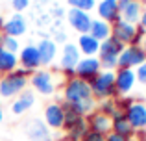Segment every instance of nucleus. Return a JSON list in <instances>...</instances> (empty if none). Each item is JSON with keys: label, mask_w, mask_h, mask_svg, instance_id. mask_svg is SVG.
Wrapping results in <instances>:
<instances>
[{"label": "nucleus", "mask_w": 146, "mask_h": 141, "mask_svg": "<svg viewBox=\"0 0 146 141\" xmlns=\"http://www.w3.org/2000/svg\"><path fill=\"white\" fill-rule=\"evenodd\" d=\"M124 50V45L120 41H117L115 37H109V39L102 41L98 52H100V63L106 69H113L117 67V59L120 56V52Z\"/></svg>", "instance_id": "nucleus-1"}, {"label": "nucleus", "mask_w": 146, "mask_h": 141, "mask_svg": "<svg viewBox=\"0 0 146 141\" xmlns=\"http://www.w3.org/2000/svg\"><path fill=\"white\" fill-rule=\"evenodd\" d=\"M93 95L91 91V86L82 78H74L67 84V89H65V98L68 100V104H76V102H83L89 100Z\"/></svg>", "instance_id": "nucleus-2"}, {"label": "nucleus", "mask_w": 146, "mask_h": 141, "mask_svg": "<svg viewBox=\"0 0 146 141\" xmlns=\"http://www.w3.org/2000/svg\"><path fill=\"white\" fill-rule=\"evenodd\" d=\"M89 86L96 97H109L115 91V74L113 72H102L96 78H93Z\"/></svg>", "instance_id": "nucleus-3"}, {"label": "nucleus", "mask_w": 146, "mask_h": 141, "mask_svg": "<svg viewBox=\"0 0 146 141\" xmlns=\"http://www.w3.org/2000/svg\"><path fill=\"white\" fill-rule=\"evenodd\" d=\"M24 86H26L24 72H13V74H9L7 78H4L2 82H0V95H2V97L17 95Z\"/></svg>", "instance_id": "nucleus-4"}, {"label": "nucleus", "mask_w": 146, "mask_h": 141, "mask_svg": "<svg viewBox=\"0 0 146 141\" xmlns=\"http://www.w3.org/2000/svg\"><path fill=\"white\" fill-rule=\"evenodd\" d=\"M124 117L131 128H146V106L141 102H135L129 106Z\"/></svg>", "instance_id": "nucleus-5"}, {"label": "nucleus", "mask_w": 146, "mask_h": 141, "mask_svg": "<svg viewBox=\"0 0 146 141\" xmlns=\"http://www.w3.org/2000/svg\"><path fill=\"white\" fill-rule=\"evenodd\" d=\"M68 21H70L72 28L78 30V32L83 33H89L91 32V24H93V19L89 17L87 11H80V9H70L68 11Z\"/></svg>", "instance_id": "nucleus-6"}, {"label": "nucleus", "mask_w": 146, "mask_h": 141, "mask_svg": "<svg viewBox=\"0 0 146 141\" xmlns=\"http://www.w3.org/2000/svg\"><path fill=\"white\" fill-rule=\"evenodd\" d=\"M113 33H115V39L120 41L122 45L124 43H131V41L135 39V35H137L135 26L129 24V22H126V21H117L115 22Z\"/></svg>", "instance_id": "nucleus-7"}, {"label": "nucleus", "mask_w": 146, "mask_h": 141, "mask_svg": "<svg viewBox=\"0 0 146 141\" xmlns=\"http://www.w3.org/2000/svg\"><path fill=\"white\" fill-rule=\"evenodd\" d=\"M115 86L120 93H128L131 91V87L135 86V72L131 69H120L115 78Z\"/></svg>", "instance_id": "nucleus-8"}, {"label": "nucleus", "mask_w": 146, "mask_h": 141, "mask_svg": "<svg viewBox=\"0 0 146 141\" xmlns=\"http://www.w3.org/2000/svg\"><path fill=\"white\" fill-rule=\"evenodd\" d=\"M80 63V52L76 45H65L63 50V59H61V67L67 71H74V67Z\"/></svg>", "instance_id": "nucleus-9"}, {"label": "nucleus", "mask_w": 146, "mask_h": 141, "mask_svg": "<svg viewBox=\"0 0 146 141\" xmlns=\"http://www.w3.org/2000/svg\"><path fill=\"white\" fill-rule=\"evenodd\" d=\"M44 117H46V123L48 126L52 128H61L63 126V121H65V110L57 104H50L44 112Z\"/></svg>", "instance_id": "nucleus-10"}, {"label": "nucleus", "mask_w": 146, "mask_h": 141, "mask_svg": "<svg viewBox=\"0 0 146 141\" xmlns=\"http://www.w3.org/2000/svg\"><path fill=\"white\" fill-rule=\"evenodd\" d=\"M32 84H33V87H35L37 91H41L43 95H50V93L54 91L52 76H50V72H46V71H41V72H37V74L33 76Z\"/></svg>", "instance_id": "nucleus-11"}, {"label": "nucleus", "mask_w": 146, "mask_h": 141, "mask_svg": "<svg viewBox=\"0 0 146 141\" xmlns=\"http://www.w3.org/2000/svg\"><path fill=\"white\" fill-rule=\"evenodd\" d=\"M98 69H100V61L94 58H85L82 59V61L78 63V74L82 76V78H93L94 74H98Z\"/></svg>", "instance_id": "nucleus-12"}, {"label": "nucleus", "mask_w": 146, "mask_h": 141, "mask_svg": "<svg viewBox=\"0 0 146 141\" xmlns=\"http://www.w3.org/2000/svg\"><path fill=\"white\" fill-rule=\"evenodd\" d=\"M98 13L104 21H118V6L117 0H102V4L98 6Z\"/></svg>", "instance_id": "nucleus-13"}, {"label": "nucleus", "mask_w": 146, "mask_h": 141, "mask_svg": "<svg viewBox=\"0 0 146 141\" xmlns=\"http://www.w3.org/2000/svg\"><path fill=\"white\" fill-rule=\"evenodd\" d=\"M21 61L26 69H35V67L41 65V58H39V50L37 47H26L22 50V56H21Z\"/></svg>", "instance_id": "nucleus-14"}, {"label": "nucleus", "mask_w": 146, "mask_h": 141, "mask_svg": "<svg viewBox=\"0 0 146 141\" xmlns=\"http://www.w3.org/2000/svg\"><path fill=\"white\" fill-rule=\"evenodd\" d=\"M6 32H7V35H9V37L22 35V33L26 32V21H24V17H21V15L11 17L9 21L6 22Z\"/></svg>", "instance_id": "nucleus-15"}, {"label": "nucleus", "mask_w": 146, "mask_h": 141, "mask_svg": "<svg viewBox=\"0 0 146 141\" xmlns=\"http://www.w3.org/2000/svg\"><path fill=\"white\" fill-rule=\"evenodd\" d=\"M91 37H94L96 41H106L109 39L111 35V28L107 22H102V21H93V24H91Z\"/></svg>", "instance_id": "nucleus-16"}, {"label": "nucleus", "mask_w": 146, "mask_h": 141, "mask_svg": "<svg viewBox=\"0 0 146 141\" xmlns=\"http://www.w3.org/2000/svg\"><path fill=\"white\" fill-rule=\"evenodd\" d=\"M37 50H39V58H41V63H50L54 59V56H56V45L52 43V41L44 39L39 43V47H37Z\"/></svg>", "instance_id": "nucleus-17"}, {"label": "nucleus", "mask_w": 146, "mask_h": 141, "mask_svg": "<svg viewBox=\"0 0 146 141\" xmlns=\"http://www.w3.org/2000/svg\"><path fill=\"white\" fill-rule=\"evenodd\" d=\"M122 15H124L122 21L129 22V24L141 21V15H143V11H141V4L137 2V0H131V4H129L126 9H122Z\"/></svg>", "instance_id": "nucleus-18"}, {"label": "nucleus", "mask_w": 146, "mask_h": 141, "mask_svg": "<svg viewBox=\"0 0 146 141\" xmlns=\"http://www.w3.org/2000/svg\"><path fill=\"white\" fill-rule=\"evenodd\" d=\"M80 48H82V52H85L87 58H89V56L94 54V52H98L100 43L94 39V37H91L89 33H83V35L80 37Z\"/></svg>", "instance_id": "nucleus-19"}, {"label": "nucleus", "mask_w": 146, "mask_h": 141, "mask_svg": "<svg viewBox=\"0 0 146 141\" xmlns=\"http://www.w3.org/2000/svg\"><path fill=\"white\" fill-rule=\"evenodd\" d=\"M126 54H128V61H129V67H135V65H143L144 59H146V54L143 52V48L133 45V47L126 48Z\"/></svg>", "instance_id": "nucleus-20"}, {"label": "nucleus", "mask_w": 146, "mask_h": 141, "mask_svg": "<svg viewBox=\"0 0 146 141\" xmlns=\"http://www.w3.org/2000/svg\"><path fill=\"white\" fill-rule=\"evenodd\" d=\"M28 136L32 138V141H46L48 134H46V128L39 123V121H32L28 128Z\"/></svg>", "instance_id": "nucleus-21"}, {"label": "nucleus", "mask_w": 146, "mask_h": 141, "mask_svg": "<svg viewBox=\"0 0 146 141\" xmlns=\"http://www.w3.org/2000/svg\"><path fill=\"white\" fill-rule=\"evenodd\" d=\"M17 67V56L0 48V71H13Z\"/></svg>", "instance_id": "nucleus-22"}, {"label": "nucleus", "mask_w": 146, "mask_h": 141, "mask_svg": "<svg viewBox=\"0 0 146 141\" xmlns=\"http://www.w3.org/2000/svg\"><path fill=\"white\" fill-rule=\"evenodd\" d=\"M91 126H93V132L106 134V132L109 130L113 124H111V119H109L107 115H94V117H93V123H91Z\"/></svg>", "instance_id": "nucleus-23"}, {"label": "nucleus", "mask_w": 146, "mask_h": 141, "mask_svg": "<svg viewBox=\"0 0 146 141\" xmlns=\"http://www.w3.org/2000/svg\"><path fill=\"white\" fill-rule=\"evenodd\" d=\"M113 126H115V134L122 136V138H128V136L131 134V130H133V128L129 126V123L126 121V117H124V115H115V123H113Z\"/></svg>", "instance_id": "nucleus-24"}, {"label": "nucleus", "mask_w": 146, "mask_h": 141, "mask_svg": "<svg viewBox=\"0 0 146 141\" xmlns=\"http://www.w3.org/2000/svg\"><path fill=\"white\" fill-rule=\"evenodd\" d=\"M32 104H33V95L32 93H24L19 100L13 102V108H11V110H13V113H17V115H19V113L26 112Z\"/></svg>", "instance_id": "nucleus-25"}, {"label": "nucleus", "mask_w": 146, "mask_h": 141, "mask_svg": "<svg viewBox=\"0 0 146 141\" xmlns=\"http://www.w3.org/2000/svg\"><path fill=\"white\" fill-rule=\"evenodd\" d=\"M87 134V124L83 123V121H80L78 124H74V126L70 128V139L72 141H78V139H83V136Z\"/></svg>", "instance_id": "nucleus-26"}, {"label": "nucleus", "mask_w": 146, "mask_h": 141, "mask_svg": "<svg viewBox=\"0 0 146 141\" xmlns=\"http://www.w3.org/2000/svg\"><path fill=\"white\" fill-rule=\"evenodd\" d=\"M80 121H82V119H80V115H78V113H76L74 110L70 108V106H68V112H65V121H63V126L70 130V128L74 126V124H78V123H80Z\"/></svg>", "instance_id": "nucleus-27"}, {"label": "nucleus", "mask_w": 146, "mask_h": 141, "mask_svg": "<svg viewBox=\"0 0 146 141\" xmlns=\"http://www.w3.org/2000/svg\"><path fill=\"white\" fill-rule=\"evenodd\" d=\"M72 110H74L78 115H83V113H87V112H91L93 110V106H94V102H93V98H89V100H83V102H76V104H68Z\"/></svg>", "instance_id": "nucleus-28"}, {"label": "nucleus", "mask_w": 146, "mask_h": 141, "mask_svg": "<svg viewBox=\"0 0 146 141\" xmlns=\"http://www.w3.org/2000/svg\"><path fill=\"white\" fill-rule=\"evenodd\" d=\"M72 6V9H80V11H89L91 7H94V0H67Z\"/></svg>", "instance_id": "nucleus-29"}, {"label": "nucleus", "mask_w": 146, "mask_h": 141, "mask_svg": "<svg viewBox=\"0 0 146 141\" xmlns=\"http://www.w3.org/2000/svg\"><path fill=\"white\" fill-rule=\"evenodd\" d=\"M2 43H4V50H7V52H17L19 50V43H17V39L15 37H2Z\"/></svg>", "instance_id": "nucleus-30"}, {"label": "nucleus", "mask_w": 146, "mask_h": 141, "mask_svg": "<svg viewBox=\"0 0 146 141\" xmlns=\"http://www.w3.org/2000/svg\"><path fill=\"white\" fill-rule=\"evenodd\" d=\"M83 141H106V136L98 134V132H89L83 136Z\"/></svg>", "instance_id": "nucleus-31"}, {"label": "nucleus", "mask_w": 146, "mask_h": 141, "mask_svg": "<svg viewBox=\"0 0 146 141\" xmlns=\"http://www.w3.org/2000/svg\"><path fill=\"white\" fill-rule=\"evenodd\" d=\"M135 78H139V82L146 86V61L143 63V65H139V69H137V72H135Z\"/></svg>", "instance_id": "nucleus-32"}, {"label": "nucleus", "mask_w": 146, "mask_h": 141, "mask_svg": "<svg viewBox=\"0 0 146 141\" xmlns=\"http://www.w3.org/2000/svg\"><path fill=\"white\" fill-rule=\"evenodd\" d=\"M28 0H13V7L17 11H22V9H26V7H28Z\"/></svg>", "instance_id": "nucleus-33"}, {"label": "nucleus", "mask_w": 146, "mask_h": 141, "mask_svg": "<svg viewBox=\"0 0 146 141\" xmlns=\"http://www.w3.org/2000/svg\"><path fill=\"white\" fill-rule=\"evenodd\" d=\"M131 4V0H117V6H118V11H122V9H126V7Z\"/></svg>", "instance_id": "nucleus-34"}, {"label": "nucleus", "mask_w": 146, "mask_h": 141, "mask_svg": "<svg viewBox=\"0 0 146 141\" xmlns=\"http://www.w3.org/2000/svg\"><path fill=\"white\" fill-rule=\"evenodd\" d=\"M106 141H128V139H126V138H122V136H118V134H115V132H113V134H111L109 138H106Z\"/></svg>", "instance_id": "nucleus-35"}, {"label": "nucleus", "mask_w": 146, "mask_h": 141, "mask_svg": "<svg viewBox=\"0 0 146 141\" xmlns=\"http://www.w3.org/2000/svg\"><path fill=\"white\" fill-rule=\"evenodd\" d=\"M102 108L106 110V113H113V104H109V102H106V104H104Z\"/></svg>", "instance_id": "nucleus-36"}, {"label": "nucleus", "mask_w": 146, "mask_h": 141, "mask_svg": "<svg viewBox=\"0 0 146 141\" xmlns=\"http://www.w3.org/2000/svg\"><path fill=\"white\" fill-rule=\"evenodd\" d=\"M141 24H143V28H146V11H143V15H141Z\"/></svg>", "instance_id": "nucleus-37"}, {"label": "nucleus", "mask_w": 146, "mask_h": 141, "mask_svg": "<svg viewBox=\"0 0 146 141\" xmlns=\"http://www.w3.org/2000/svg\"><path fill=\"white\" fill-rule=\"evenodd\" d=\"M143 52L146 54V35H144V39H143Z\"/></svg>", "instance_id": "nucleus-38"}, {"label": "nucleus", "mask_w": 146, "mask_h": 141, "mask_svg": "<svg viewBox=\"0 0 146 141\" xmlns=\"http://www.w3.org/2000/svg\"><path fill=\"white\" fill-rule=\"evenodd\" d=\"M0 121H2V106H0Z\"/></svg>", "instance_id": "nucleus-39"}, {"label": "nucleus", "mask_w": 146, "mask_h": 141, "mask_svg": "<svg viewBox=\"0 0 146 141\" xmlns=\"http://www.w3.org/2000/svg\"><path fill=\"white\" fill-rule=\"evenodd\" d=\"M63 141H72V139H63Z\"/></svg>", "instance_id": "nucleus-40"}, {"label": "nucleus", "mask_w": 146, "mask_h": 141, "mask_svg": "<svg viewBox=\"0 0 146 141\" xmlns=\"http://www.w3.org/2000/svg\"><path fill=\"white\" fill-rule=\"evenodd\" d=\"M143 2H144V4H146V0H143Z\"/></svg>", "instance_id": "nucleus-41"}, {"label": "nucleus", "mask_w": 146, "mask_h": 141, "mask_svg": "<svg viewBox=\"0 0 146 141\" xmlns=\"http://www.w3.org/2000/svg\"><path fill=\"white\" fill-rule=\"evenodd\" d=\"M0 41H2V37H0Z\"/></svg>", "instance_id": "nucleus-42"}]
</instances>
